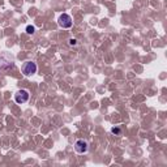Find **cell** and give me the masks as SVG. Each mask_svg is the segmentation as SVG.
I'll return each mask as SVG.
<instances>
[{
  "label": "cell",
  "mask_w": 167,
  "mask_h": 167,
  "mask_svg": "<svg viewBox=\"0 0 167 167\" xmlns=\"http://www.w3.org/2000/svg\"><path fill=\"white\" fill-rule=\"evenodd\" d=\"M15 99L17 103H25L29 99V91L28 90H20L15 95Z\"/></svg>",
  "instance_id": "3957f363"
},
{
  "label": "cell",
  "mask_w": 167,
  "mask_h": 167,
  "mask_svg": "<svg viewBox=\"0 0 167 167\" xmlns=\"http://www.w3.org/2000/svg\"><path fill=\"white\" fill-rule=\"evenodd\" d=\"M76 43H77V40H76V39H73V38H72V39H69V45H71V46H74Z\"/></svg>",
  "instance_id": "52a82bcc"
},
{
  "label": "cell",
  "mask_w": 167,
  "mask_h": 167,
  "mask_svg": "<svg viewBox=\"0 0 167 167\" xmlns=\"http://www.w3.org/2000/svg\"><path fill=\"white\" fill-rule=\"evenodd\" d=\"M111 133L112 135H116V136H120L121 135V129L118 128V127H114V128L111 129Z\"/></svg>",
  "instance_id": "5b68a950"
},
{
  "label": "cell",
  "mask_w": 167,
  "mask_h": 167,
  "mask_svg": "<svg viewBox=\"0 0 167 167\" xmlns=\"http://www.w3.org/2000/svg\"><path fill=\"white\" fill-rule=\"evenodd\" d=\"M59 25L64 29L71 28V26H72V18H71V16L67 15V13H63V15L59 17Z\"/></svg>",
  "instance_id": "7a4b0ae2"
},
{
  "label": "cell",
  "mask_w": 167,
  "mask_h": 167,
  "mask_svg": "<svg viewBox=\"0 0 167 167\" xmlns=\"http://www.w3.org/2000/svg\"><path fill=\"white\" fill-rule=\"evenodd\" d=\"M34 32H35V28H34L33 25H28V26H26V33H28V34H33Z\"/></svg>",
  "instance_id": "8992f818"
},
{
  "label": "cell",
  "mask_w": 167,
  "mask_h": 167,
  "mask_svg": "<svg viewBox=\"0 0 167 167\" xmlns=\"http://www.w3.org/2000/svg\"><path fill=\"white\" fill-rule=\"evenodd\" d=\"M37 72V65L35 63H32V61H28V63L24 64L22 67V73L25 76H30V74H34Z\"/></svg>",
  "instance_id": "6da1fadb"
},
{
  "label": "cell",
  "mask_w": 167,
  "mask_h": 167,
  "mask_svg": "<svg viewBox=\"0 0 167 167\" xmlns=\"http://www.w3.org/2000/svg\"><path fill=\"white\" fill-rule=\"evenodd\" d=\"M74 149H76L77 153L84 154V153L88 152V142L84 141V140H78V141H76V144H74Z\"/></svg>",
  "instance_id": "277c9868"
}]
</instances>
